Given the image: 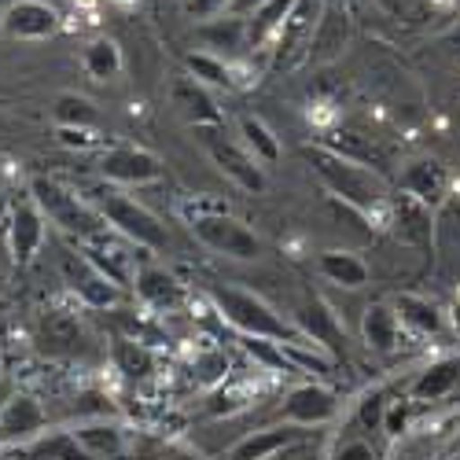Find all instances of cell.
<instances>
[{
  "label": "cell",
  "instance_id": "cell-28",
  "mask_svg": "<svg viewBox=\"0 0 460 460\" xmlns=\"http://www.w3.org/2000/svg\"><path fill=\"white\" fill-rule=\"evenodd\" d=\"M456 383H460V358L435 361V365H428L424 372L416 376L412 398H416V402H442L446 394L456 391Z\"/></svg>",
  "mask_w": 460,
  "mask_h": 460
},
{
  "label": "cell",
  "instance_id": "cell-27",
  "mask_svg": "<svg viewBox=\"0 0 460 460\" xmlns=\"http://www.w3.org/2000/svg\"><path fill=\"white\" fill-rule=\"evenodd\" d=\"M317 270L328 284L347 288V291H361L368 284V265L354 251H324L317 258Z\"/></svg>",
  "mask_w": 460,
  "mask_h": 460
},
{
  "label": "cell",
  "instance_id": "cell-32",
  "mask_svg": "<svg viewBox=\"0 0 460 460\" xmlns=\"http://www.w3.org/2000/svg\"><path fill=\"white\" fill-rule=\"evenodd\" d=\"M52 119H56L59 129H96L100 126V111L82 93H59L56 107H52Z\"/></svg>",
  "mask_w": 460,
  "mask_h": 460
},
{
  "label": "cell",
  "instance_id": "cell-18",
  "mask_svg": "<svg viewBox=\"0 0 460 460\" xmlns=\"http://www.w3.org/2000/svg\"><path fill=\"white\" fill-rule=\"evenodd\" d=\"M446 188H449V173H446V166L438 159H416L402 173V191L412 196L416 203H424V207L442 203Z\"/></svg>",
  "mask_w": 460,
  "mask_h": 460
},
{
  "label": "cell",
  "instance_id": "cell-3",
  "mask_svg": "<svg viewBox=\"0 0 460 460\" xmlns=\"http://www.w3.org/2000/svg\"><path fill=\"white\" fill-rule=\"evenodd\" d=\"M30 199L37 203V210L45 214V221H52L59 233H66L70 240H78V243L100 236L107 228V221L96 214V207L85 196L63 188L52 177H33L30 181Z\"/></svg>",
  "mask_w": 460,
  "mask_h": 460
},
{
  "label": "cell",
  "instance_id": "cell-11",
  "mask_svg": "<svg viewBox=\"0 0 460 460\" xmlns=\"http://www.w3.org/2000/svg\"><path fill=\"white\" fill-rule=\"evenodd\" d=\"M78 247H82V254L96 265V270H100L111 284L129 288V280H137L133 254H129V247H137V243H129L126 236H119L114 228H103L100 236H93V240H85V243H78Z\"/></svg>",
  "mask_w": 460,
  "mask_h": 460
},
{
  "label": "cell",
  "instance_id": "cell-45",
  "mask_svg": "<svg viewBox=\"0 0 460 460\" xmlns=\"http://www.w3.org/2000/svg\"><path fill=\"white\" fill-rule=\"evenodd\" d=\"M446 321H449V328H453V335L460 339V295H456V302L449 305V314H446Z\"/></svg>",
  "mask_w": 460,
  "mask_h": 460
},
{
  "label": "cell",
  "instance_id": "cell-33",
  "mask_svg": "<svg viewBox=\"0 0 460 460\" xmlns=\"http://www.w3.org/2000/svg\"><path fill=\"white\" fill-rule=\"evenodd\" d=\"M240 137H243V147L251 151L258 163H265V166L280 163V155H284L280 140H277V133L265 126L261 119H254V114H243V119H240Z\"/></svg>",
  "mask_w": 460,
  "mask_h": 460
},
{
  "label": "cell",
  "instance_id": "cell-15",
  "mask_svg": "<svg viewBox=\"0 0 460 460\" xmlns=\"http://www.w3.org/2000/svg\"><path fill=\"white\" fill-rule=\"evenodd\" d=\"M170 96H173V107H181V114H184V119L196 126V129H217V126L225 122V114H221L214 93H210L207 85H199L196 78H188V74L173 82Z\"/></svg>",
  "mask_w": 460,
  "mask_h": 460
},
{
  "label": "cell",
  "instance_id": "cell-40",
  "mask_svg": "<svg viewBox=\"0 0 460 460\" xmlns=\"http://www.w3.org/2000/svg\"><path fill=\"white\" fill-rule=\"evenodd\" d=\"M383 431H387L391 438H405L409 435V405H391L387 412H383Z\"/></svg>",
  "mask_w": 460,
  "mask_h": 460
},
{
  "label": "cell",
  "instance_id": "cell-7",
  "mask_svg": "<svg viewBox=\"0 0 460 460\" xmlns=\"http://www.w3.org/2000/svg\"><path fill=\"white\" fill-rule=\"evenodd\" d=\"M63 277H66V284H70V291L78 295L89 310H111V305H119V298H122V288L119 284H111L96 265L82 254V247H66L63 251Z\"/></svg>",
  "mask_w": 460,
  "mask_h": 460
},
{
  "label": "cell",
  "instance_id": "cell-12",
  "mask_svg": "<svg viewBox=\"0 0 460 460\" xmlns=\"http://www.w3.org/2000/svg\"><path fill=\"white\" fill-rule=\"evenodd\" d=\"M45 214L37 210V203L26 196V199H15L12 207V221H8V247H12V258L19 265H30L45 247Z\"/></svg>",
  "mask_w": 460,
  "mask_h": 460
},
{
  "label": "cell",
  "instance_id": "cell-31",
  "mask_svg": "<svg viewBox=\"0 0 460 460\" xmlns=\"http://www.w3.org/2000/svg\"><path fill=\"white\" fill-rule=\"evenodd\" d=\"M291 8H295V0H270V4H261L247 19V52L273 45V37H277V30H280V22L288 19Z\"/></svg>",
  "mask_w": 460,
  "mask_h": 460
},
{
  "label": "cell",
  "instance_id": "cell-1",
  "mask_svg": "<svg viewBox=\"0 0 460 460\" xmlns=\"http://www.w3.org/2000/svg\"><path fill=\"white\" fill-rule=\"evenodd\" d=\"M305 159H310L314 173L321 177V184L332 191L339 203H347L350 210H358L368 221H379L376 228H387L391 221V188L383 181L379 170L361 166L347 155H339L332 147H305Z\"/></svg>",
  "mask_w": 460,
  "mask_h": 460
},
{
  "label": "cell",
  "instance_id": "cell-9",
  "mask_svg": "<svg viewBox=\"0 0 460 460\" xmlns=\"http://www.w3.org/2000/svg\"><path fill=\"white\" fill-rule=\"evenodd\" d=\"M63 26L59 12L49 4V0H12L0 15V30L12 41H49Z\"/></svg>",
  "mask_w": 460,
  "mask_h": 460
},
{
  "label": "cell",
  "instance_id": "cell-25",
  "mask_svg": "<svg viewBox=\"0 0 460 460\" xmlns=\"http://www.w3.org/2000/svg\"><path fill=\"white\" fill-rule=\"evenodd\" d=\"M199 37L214 56H236L247 52V19L240 15H217L210 22H199Z\"/></svg>",
  "mask_w": 460,
  "mask_h": 460
},
{
  "label": "cell",
  "instance_id": "cell-26",
  "mask_svg": "<svg viewBox=\"0 0 460 460\" xmlns=\"http://www.w3.org/2000/svg\"><path fill=\"white\" fill-rule=\"evenodd\" d=\"M391 305H394L402 328H409L412 335H438L442 324H446V314L438 310L431 298H424V295H409V291H405V295H398Z\"/></svg>",
  "mask_w": 460,
  "mask_h": 460
},
{
  "label": "cell",
  "instance_id": "cell-38",
  "mask_svg": "<svg viewBox=\"0 0 460 460\" xmlns=\"http://www.w3.org/2000/svg\"><path fill=\"white\" fill-rule=\"evenodd\" d=\"M376 4L398 22H424L435 12L431 0H376Z\"/></svg>",
  "mask_w": 460,
  "mask_h": 460
},
{
  "label": "cell",
  "instance_id": "cell-13",
  "mask_svg": "<svg viewBox=\"0 0 460 460\" xmlns=\"http://www.w3.org/2000/svg\"><path fill=\"white\" fill-rule=\"evenodd\" d=\"M335 412H339V402L328 387H321V383H302V387H295L280 409V416L295 428L328 424V420H335Z\"/></svg>",
  "mask_w": 460,
  "mask_h": 460
},
{
  "label": "cell",
  "instance_id": "cell-19",
  "mask_svg": "<svg viewBox=\"0 0 460 460\" xmlns=\"http://www.w3.org/2000/svg\"><path fill=\"white\" fill-rule=\"evenodd\" d=\"M391 233L405 243V247H428L431 243V207L416 203L412 196L391 199Z\"/></svg>",
  "mask_w": 460,
  "mask_h": 460
},
{
  "label": "cell",
  "instance_id": "cell-37",
  "mask_svg": "<svg viewBox=\"0 0 460 460\" xmlns=\"http://www.w3.org/2000/svg\"><path fill=\"white\" fill-rule=\"evenodd\" d=\"M254 402V387L251 383H228V387H221L217 394H214V402H210V412H240V409H247Z\"/></svg>",
  "mask_w": 460,
  "mask_h": 460
},
{
  "label": "cell",
  "instance_id": "cell-50",
  "mask_svg": "<svg viewBox=\"0 0 460 460\" xmlns=\"http://www.w3.org/2000/svg\"><path fill=\"white\" fill-rule=\"evenodd\" d=\"M324 4H328V0H324Z\"/></svg>",
  "mask_w": 460,
  "mask_h": 460
},
{
  "label": "cell",
  "instance_id": "cell-35",
  "mask_svg": "<svg viewBox=\"0 0 460 460\" xmlns=\"http://www.w3.org/2000/svg\"><path fill=\"white\" fill-rule=\"evenodd\" d=\"M41 339H45L49 350H70L74 342H82V332L70 314H49L41 321Z\"/></svg>",
  "mask_w": 460,
  "mask_h": 460
},
{
  "label": "cell",
  "instance_id": "cell-42",
  "mask_svg": "<svg viewBox=\"0 0 460 460\" xmlns=\"http://www.w3.org/2000/svg\"><path fill=\"white\" fill-rule=\"evenodd\" d=\"M332 460H376V449L368 442H361V438H347V442H339Z\"/></svg>",
  "mask_w": 460,
  "mask_h": 460
},
{
  "label": "cell",
  "instance_id": "cell-23",
  "mask_svg": "<svg viewBox=\"0 0 460 460\" xmlns=\"http://www.w3.org/2000/svg\"><path fill=\"white\" fill-rule=\"evenodd\" d=\"M350 15L328 4L324 15H321V26H317V37H314V52H310V63H332L342 56V49L350 45Z\"/></svg>",
  "mask_w": 460,
  "mask_h": 460
},
{
  "label": "cell",
  "instance_id": "cell-4",
  "mask_svg": "<svg viewBox=\"0 0 460 460\" xmlns=\"http://www.w3.org/2000/svg\"><path fill=\"white\" fill-rule=\"evenodd\" d=\"M96 214L107 221V228H114L119 236H126L129 243L144 247V251H159L166 247V228L159 225V217L151 214L147 207H140L137 199H129L126 191H114V188H100L96 196H85Z\"/></svg>",
  "mask_w": 460,
  "mask_h": 460
},
{
  "label": "cell",
  "instance_id": "cell-6",
  "mask_svg": "<svg viewBox=\"0 0 460 460\" xmlns=\"http://www.w3.org/2000/svg\"><path fill=\"white\" fill-rule=\"evenodd\" d=\"M188 225H191V236H196L203 247H210L214 254H221V258L254 261L261 254V240L233 214H207V217H196Z\"/></svg>",
  "mask_w": 460,
  "mask_h": 460
},
{
  "label": "cell",
  "instance_id": "cell-39",
  "mask_svg": "<svg viewBox=\"0 0 460 460\" xmlns=\"http://www.w3.org/2000/svg\"><path fill=\"white\" fill-rule=\"evenodd\" d=\"M228 4H233V0H184V12L196 22H210L217 15H228Z\"/></svg>",
  "mask_w": 460,
  "mask_h": 460
},
{
  "label": "cell",
  "instance_id": "cell-47",
  "mask_svg": "<svg viewBox=\"0 0 460 460\" xmlns=\"http://www.w3.org/2000/svg\"><path fill=\"white\" fill-rule=\"evenodd\" d=\"M456 453H460V438H456Z\"/></svg>",
  "mask_w": 460,
  "mask_h": 460
},
{
  "label": "cell",
  "instance_id": "cell-36",
  "mask_svg": "<svg viewBox=\"0 0 460 460\" xmlns=\"http://www.w3.org/2000/svg\"><path fill=\"white\" fill-rule=\"evenodd\" d=\"M243 350L270 372H291L288 368V358H284V342H273V339H247L243 335Z\"/></svg>",
  "mask_w": 460,
  "mask_h": 460
},
{
  "label": "cell",
  "instance_id": "cell-8",
  "mask_svg": "<svg viewBox=\"0 0 460 460\" xmlns=\"http://www.w3.org/2000/svg\"><path fill=\"white\" fill-rule=\"evenodd\" d=\"M100 173L111 184H155L163 177V159L151 155L147 147H133V144H114L100 155Z\"/></svg>",
  "mask_w": 460,
  "mask_h": 460
},
{
  "label": "cell",
  "instance_id": "cell-49",
  "mask_svg": "<svg viewBox=\"0 0 460 460\" xmlns=\"http://www.w3.org/2000/svg\"><path fill=\"white\" fill-rule=\"evenodd\" d=\"M181 460H191V456H181Z\"/></svg>",
  "mask_w": 460,
  "mask_h": 460
},
{
  "label": "cell",
  "instance_id": "cell-16",
  "mask_svg": "<svg viewBox=\"0 0 460 460\" xmlns=\"http://www.w3.org/2000/svg\"><path fill=\"white\" fill-rule=\"evenodd\" d=\"M45 424H49V412L33 394H15L0 405V442H26Z\"/></svg>",
  "mask_w": 460,
  "mask_h": 460
},
{
  "label": "cell",
  "instance_id": "cell-22",
  "mask_svg": "<svg viewBox=\"0 0 460 460\" xmlns=\"http://www.w3.org/2000/svg\"><path fill=\"white\" fill-rule=\"evenodd\" d=\"M298 442H302V428H295V424L265 428V431H254L243 442H236L233 453H228V460H273L277 453H284Z\"/></svg>",
  "mask_w": 460,
  "mask_h": 460
},
{
  "label": "cell",
  "instance_id": "cell-14",
  "mask_svg": "<svg viewBox=\"0 0 460 460\" xmlns=\"http://www.w3.org/2000/svg\"><path fill=\"white\" fill-rule=\"evenodd\" d=\"M133 288H137L140 302L147 305V310H155V314H177L181 305L188 302V288L173 273L159 270V265H144V270H137Z\"/></svg>",
  "mask_w": 460,
  "mask_h": 460
},
{
  "label": "cell",
  "instance_id": "cell-34",
  "mask_svg": "<svg viewBox=\"0 0 460 460\" xmlns=\"http://www.w3.org/2000/svg\"><path fill=\"white\" fill-rule=\"evenodd\" d=\"M284 358H288V368L291 372H310V376H328L332 372V358L328 350L314 347L310 339H295V342H284Z\"/></svg>",
  "mask_w": 460,
  "mask_h": 460
},
{
  "label": "cell",
  "instance_id": "cell-21",
  "mask_svg": "<svg viewBox=\"0 0 460 460\" xmlns=\"http://www.w3.org/2000/svg\"><path fill=\"white\" fill-rule=\"evenodd\" d=\"M361 339L372 354H394L402 347V321L394 314V305L376 302L361 317Z\"/></svg>",
  "mask_w": 460,
  "mask_h": 460
},
{
  "label": "cell",
  "instance_id": "cell-44",
  "mask_svg": "<svg viewBox=\"0 0 460 460\" xmlns=\"http://www.w3.org/2000/svg\"><path fill=\"white\" fill-rule=\"evenodd\" d=\"M261 4H270V0H233V4H228V15H240V19H251Z\"/></svg>",
  "mask_w": 460,
  "mask_h": 460
},
{
  "label": "cell",
  "instance_id": "cell-30",
  "mask_svg": "<svg viewBox=\"0 0 460 460\" xmlns=\"http://www.w3.org/2000/svg\"><path fill=\"white\" fill-rule=\"evenodd\" d=\"M82 66L93 82H114L122 74V49L111 37H93L82 52Z\"/></svg>",
  "mask_w": 460,
  "mask_h": 460
},
{
  "label": "cell",
  "instance_id": "cell-43",
  "mask_svg": "<svg viewBox=\"0 0 460 460\" xmlns=\"http://www.w3.org/2000/svg\"><path fill=\"white\" fill-rule=\"evenodd\" d=\"M383 412H387V409H383V398L368 394L365 405H361V420H365V424H383Z\"/></svg>",
  "mask_w": 460,
  "mask_h": 460
},
{
  "label": "cell",
  "instance_id": "cell-29",
  "mask_svg": "<svg viewBox=\"0 0 460 460\" xmlns=\"http://www.w3.org/2000/svg\"><path fill=\"white\" fill-rule=\"evenodd\" d=\"M184 66H188V78H196L207 89H236L240 85L233 63L214 56V52H188L184 56Z\"/></svg>",
  "mask_w": 460,
  "mask_h": 460
},
{
  "label": "cell",
  "instance_id": "cell-17",
  "mask_svg": "<svg viewBox=\"0 0 460 460\" xmlns=\"http://www.w3.org/2000/svg\"><path fill=\"white\" fill-rule=\"evenodd\" d=\"M295 328L314 342V347H321V350H328V354H339L342 350V324H339V317L332 314V305L328 302H321V298H310L302 305V310L295 314Z\"/></svg>",
  "mask_w": 460,
  "mask_h": 460
},
{
  "label": "cell",
  "instance_id": "cell-10",
  "mask_svg": "<svg viewBox=\"0 0 460 460\" xmlns=\"http://www.w3.org/2000/svg\"><path fill=\"white\" fill-rule=\"evenodd\" d=\"M203 133H207L203 144H207V151H210L214 166H217L228 181H236L243 191H254V196H261V191L270 188V181H265V170L258 166V159L251 155L247 147H240V144H233V140H225V137L214 133V129H203Z\"/></svg>",
  "mask_w": 460,
  "mask_h": 460
},
{
  "label": "cell",
  "instance_id": "cell-20",
  "mask_svg": "<svg viewBox=\"0 0 460 460\" xmlns=\"http://www.w3.org/2000/svg\"><path fill=\"white\" fill-rule=\"evenodd\" d=\"M70 442L78 446L89 460H119V456L129 449V435H126V428H119V424H103V420H96V424H82L78 431L70 435Z\"/></svg>",
  "mask_w": 460,
  "mask_h": 460
},
{
  "label": "cell",
  "instance_id": "cell-46",
  "mask_svg": "<svg viewBox=\"0 0 460 460\" xmlns=\"http://www.w3.org/2000/svg\"><path fill=\"white\" fill-rule=\"evenodd\" d=\"M82 456H85V453H78V456H74V453H56V449H52V453L37 456V460H82Z\"/></svg>",
  "mask_w": 460,
  "mask_h": 460
},
{
  "label": "cell",
  "instance_id": "cell-24",
  "mask_svg": "<svg viewBox=\"0 0 460 460\" xmlns=\"http://www.w3.org/2000/svg\"><path fill=\"white\" fill-rule=\"evenodd\" d=\"M111 361H114V372H122L126 379H137V383L159 372V354L151 350V342H140V339H114Z\"/></svg>",
  "mask_w": 460,
  "mask_h": 460
},
{
  "label": "cell",
  "instance_id": "cell-2",
  "mask_svg": "<svg viewBox=\"0 0 460 460\" xmlns=\"http://www.w3.org/2000/svg\"><path fill=\"white\" fill-rule=\"evenodd\" d=\"M207 298L214 305V314L247 339H273V342L302 339V332L291 321H284L273 305L265 298H258L254 291H243V288H233V284H210Z\"/></svg>",
  "mask_w": 460,
  "mask_h": 460
},
{
  "label": "cell",
  "instance_id": "cell-5",
  "mask_svg": "<svg viewBox=\"0 0 460 460\" xmlns=\"http://www.w3.org/2000/svg\"><path fill=\"white\" fill-rule=\"evenodd\" d=\"M324 0H295V8L288 12V19L280 22L277 37H273V70H298L302 63H310L314 52V37L324 15Z\"/></svg>",
  "mask_w": 460,
  "mask_h": 460
},
{
  "label": "cell",
  "instance_id": "cell-48",
  "mask_svg": "<svg viewBox=\"0 0 460 460\" xmlns=\"http://www.w3.org/2000/svg\"><path fill=\"white\" fill-rule=\"evenodd\" d=\"M449 460H460V453H456V456H449Z\"/></svg>",
  "mask_w": 460,
  "mask_h": 460
},
{
  "label": "cell",
  "instance_id": "cell-41",
  "mask_svg": "<svg viewBox=\"0 0 460 460\" xmlns=\"http://www.w3.org/2000/svg\"><path fill=\"white\" fill-rule=\"evenodd\" d=\"M56 137H59L63 147H78V151H93V147H100L96 129H59Z\"/></svg>",
  "mask_w": 460,
  "mask_h": 460
}]
</instances>
